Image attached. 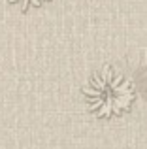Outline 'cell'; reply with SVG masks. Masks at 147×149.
<instances>
[{"label":"cell","mask_w":147,"mask_h":149,"mask_svg":"<svg viewBox=\"0 0 147 149\" xmlns=\"http://www.w3.org/2000/svg\"><path fill=\"white\" fill-rule=\"evenodd\" d=\"M8 2H21V8H23V10H26L28 4H32V6H40V4L45 2V0H8Z\"/></svg>","instance_id":"cell-2"},{"label":"cell","mask_w":147,"mask_h":149,"mask_svg":"<svg viewBox=\"0 0 147 149\" xmlns=\"http://www.w3.org/2000/svg\"><path fill=\"white\" fill-rule=\"evenodd\" d=\"M83 93L87 98H98L102 102V106L96 109L100 117L121 115L125 109L130 108L134 100L132 81L121 74H115L111 81H104L98 74H92L89 85L83 87Z\"/></svg>","instance_id":"cell-1"}]
</instances>
